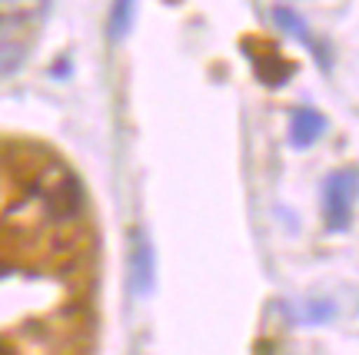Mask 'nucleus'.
<instances>
[{"label":"nucleus","instance_id":"nucleus-1","mask_svg":"<svg viewBox=\"0 0 359 355\" xmlns=\"http://www.w3.org/2000/svg\"><path fill=\"white\" fill-rule=\"evenodd\" d=\"M359 200V169L343 166L326 176L323 183V209H326V229L346 232L353 223V206Z\"/></svg>","mask_w":359,"mask_h":355},{"label":"nucleus","instance_id":"nucleus-2","mask_svg":"<svg viewBox=\"0 0 359 355\" xmlns=\"http://www.w3.org/2000/svg\"><path fill=\"white\" fill-rule=\"evenodd\" d=\"M34 47V27L24 13L0 17V76H11L24 67L27 53Z\"/></svg>","mask_w":359,"mask_h":355},{"label":"nucleus","instance_id":"nucleus-3","mask_svg":"<svg viewBox=\"0 0 359 355\" xmlns=\"http://www.w3.org/2000/svg\"><path fill=\"white\" fill-rule=\"evenodd\" d=\"M130 282H133V292L147 299L156 286V259H154V246L143 232H133L130 236Z\"/></svg>","mask_w":359,"mask_h":355},{"label":"nucleus","instance_id":"nucleus-4","mask_svg":"<svg viewBox=\"0 0 359 355\" xmlns=\"http://www.w3.org/2000/svg\"><path fill=\"white\" fill-rule=\"evenodd\" d=\"M43 209H47V216L57 219V223L74 219V216L83 209V190H80L77 179L67 176L64 183H57L50 193H43Z\"/></svg>","mask_w":359,"mask_h":355},{"label":"nucleus","instance_id":"nucleus-5","mask_svg":"<svg viewBox=\"0 0 359 355\" xmlns=\"http://www.w3.org/2000/svg\"><path fill=\"white\" fill-rule=\"evenodd\" d=\"M326 133V116L316 106H296L290 113V143L296 150H306Z\"/></svg>","mask_w":359,"mask_h":355},{"label":"nucleus","instance_id":"nucleus-6","mask_svg":"<svg viewBox=\"0 0 359 355\" xmlns=\"http://www.w3.org/2000/svg\"><path fill=\"white\" fill-rule=\"evenodd\" d=\"M250 57H253V74H257V80L263 87H286L296 76V64L283 60L280 53L266 50V53H250Z\"/></svg>","mask_w":359,"mask_h":355},{"label":"nucleus","instance_id":"nucleus-7","mask_svg":"<svg viewBox=\"0 0 359 355\" xmlns=\"http://www.w3.org/2000/svg\"><path fill=\"white\" fill-rule=\"evenodd\" d=\"M273 20L280 24V30H286V34H293L296 40H303V43H309L313 50L320 53V60H323V67H330L326 64V57H323V50L313 43V37H309V27H306V20L299 17V13L293 11V7H273Z\"/></svg>","mask_w":359,"mask_h":355},{"label":"nucleus","instance_id":"nucleus-8","mask_svg":"<svg viewBox=\"0 0 359 355\" xmlns=\"http://www.w3.org/2000/svg\"><path fill=\"white\" fill-rule=\"evenodd\" d=\"M133 4H114V11H110V40H123L127 37L130 24H133Z\"/></svg>","mask_w":359,"mask_h":355},{"label":"nucleus","instance_id":"nucleus-9","mask_svg":"<svg viewBox=\"0 0 359 355\" xmlns=\"http://www.w3.org/2000/svg\"><path fill=\"white\" fill-rule=\"evenodd\" d=\"M336 316V305L330 302V299H313V302H306V309H303V319L306 322H326V319Z\"/></svg>","mask_w":359,"mask_h":355}]
</instances>
